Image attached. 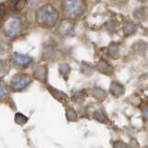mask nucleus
<instances>
[{
  "instance_id": "1",
  "label": "nucleus",
  "mask_w": 148,
  "mask_h": 148,
  "mask_svg": "<svg viewBox=\"0 0 148 148\" xmlns=\"http://www.w3.org/2000/svg\"><path fill=\"white\" fill-rule=\"evenodd\" d=\"M35 20L39 26L45 29H51L58 24L59 11L50 4L44 5L36 10Z\"/></svg>"
},
{
  "instance_id": "2",
  "label": "nucleus",
  "mask_w": 148,
  "mask_h": 148,
  "mask_svg": "<svg viewBox=\"0 0 148 148\" xmlns=\"http://www.w3.org/2000/svg\"><path fill=\"white\" fill-rule=\"evenodd\" d=\"M61 11L65 18L71 21L78 20L87 11L86 0H62Z\"/></svg>"
},
{
  "instance_id": "3",
  "label": "nucleus",
  "mask_w": 148,
  "mask_h": 148,
  "mask_svg": "<svg viewBox=\"0 0 148 148\" xmlns=\"http://www.w3.org/2000/svg\"><path fill=\"white\" fill-rule=\"evenodd\" d=\"M22 30V23L21 21L16 18H11L5 23L4 25V32L7 36L14 38L18 36L21 32Z\"/></svg>"
},
{
  "instance_id": "4",
  "label": "nucleus",
  "mask_w": 148,
  "mask_h": 148,
  "mask_svg": "<svg viewBox=\"0 0 148 148\" xmlns=\"http://www.w3.org/2000/svg\"><path fill=\"white\" fill-rule=\"evenodd\" d=\"M32 82V77L27 74H18L10 82V88L13 91H21Z\"/></svg>"
},
{
  "instance_id": "5",
  "label": "nucleus",
  "mask_w": 148,
  "mask_h": 148,
  "mask_svg": "<svg viewBox=\"0 0 148 148\" xmlns=\"http://www.w3.org/2000/svg\"><path fill=\"white\" fill-rule=\"evenodd\" d=\"M123 38L128 39L130 37L135 35L138 32V24L132 18H124L121 22V29Z\"/></svg>"
},
{
  "instance_id": "6",
  "label": "nucleus",
  "mask_w": 148,
  "mask_h": 148,
  "mask_svg": "<svg viewBox=\"0 0 148 148\" xmlns=\"http://www.w3.org/2000/svg\"><path fill=\"white\" fill-rule=\"evenodd\" d=\"M95 69L106 76H111L115 73V68L108 59L101 58L95 65Z\"/></svg>"
},
{
  "instance_id": "7",
  "label": "nucleus",
  "mask_w": 148,
  "mask_h": 148,
  "mask_svg": "<svg viewBox=\"0 0 148 148\" xmlns=\"http://www.w3.org/2000/svg\"><path fill=\"white\" fill-rule=\"evenodd\" d=\"M120 52H121V44L119 41H111L106 46V55L110 58H119L120 57Z\"/></svg>"
},
{
  "instance_id": "8",
  "label": "nucleus",
  "mask_w": 148,
  "mask_h": 148,
  "mask_svg": "<svg viewBox=\"0 0 148 148\" xmlns=\"http://www.w3.org/2000/svg\"><path fill=\"white\" fill-rule=\"evenodd\" d=\"M104 27L108 32L115 34H118L120 31V29H121V22L119 20H117V18H110L104 23Z\"/></svg>"
},
{
  "instance_id": "9",
  "label": "nucleus",
  "mask_w": 148,
  "mask_h": 148,
  "mask_svg": "<svg viewBox=\"0 0 148 148\" xmlns=\"http://www.w3.org/2000/svg\"><path fill=\"white\" fill-rule=\"evenodd\" d=\"M147 18H148V13L145 7L140 6L133 8V10L132 12V18L133 21H135L136 22H143L147 20Z\"/></svg>"
},
{
  "instance_id": "10",
  "label": "nucleus",
  "mask_w": 148,
  "mask_h": 148,
  "mask_svg": "<svg viewBox=\"0 0 148 148\" xmlns=\"http://www.w3.org/2000/svg\"><path fill=\"white\" fill-rule=\"evenodd\" d=\"M132 49L138 56H145L148 50V44L143 40H136L132 45Z\"/></svg>"
},
{
  "instance_id": "11",
  "label": "nucleus",
  "mask_w": 148,
  "mask_h": 148,
  "mask_svg": "<svg viewBox=\"0 0 148 148\" xmlns=\"http://www.w3.org/2000/svg\"><path fill=\"white\" fill-rule=\"evenodd\" d=\"M109 92L115 97H120L125 92V87L122 83L117 81H113L109 87Z\"/></svg>"
},
{
  "instance_id": "12",
  "label": "nucleus",
  "mask_w": 148,
  "mask_h": 148,
  "mask_svg": "<svg viewBox=\"0 0 148 148\" xmlns=\"http://www.w3.org/2000/svg\"><path fill=\"white\" fill-rule=\"evenodd\" d=\"M34 76L41 82H45L46 77H47V68L45 66H38L36 67L34 71Z\"/></svg>"
},
{
  "instance_id": "13",
  "label": "nucleus",
  "mask_w": 148,
  "mask_h": 148,
  "mask_svg": "<svg viewBox=\"0 0 148 148\" xmlns=\"http://www.w3.org/2000/svg\"><path fill=\"white\" fill-rule=\"evenodd\" d=\"M73 21L66 18L59 26L60 34L62 35H69L71 32H73Z\"/></svg>"
},
{
  "instance_id": "14",
  "label": "nucleus",
  "mask_w": 148,
  "mask_h": 148,
  "mask_svg": "<svg viewBox=\"0 0 148 148\" xmlns=\"http://www.w3.org/2000/svg\"><path fill=\"white\" fill-rule=\"evenodd\" d=\"M13 59L16 63L20 65H28L32 61V58L27 55H23L21 53H14Z\"/></svg>"
},
{
  "instance_id": "15",
  "label": "nucleus",
  "mask_w": 148,
  "mask_h": 148,
  "mask_svg": "<svg viewBox=\"0 0 148 148\" xmlns=\"http://www.w3.org/2000/svg\"><path fill=\"white\" fill-rule=\"evenodd\" d=\"M25 7L24 0H10L9 1V8L13 11H21Z\"/></svg>"
},
{
  "instance_id": "16",
  "label": "nucleus",
  "mask_w": 148,
  "mask_h": 148,
  "mask_svg": "<svg viewBox=\"0 0 148 148\" xmlns=\"http://www.w3.org/2000/svg\"><path fill=\"white\" fill-rule=\"evenodd\" d=\"M58 71H59L60 75H61L65 80H67L69 78V73L71 71V68L68 63H61L58 67Z\"/></svg>"
},
{
  "instance_id": "17",
  "label": "nucleus",
  "mask_w": 148,
  "mask_h": 148,
  "mask_svg": "<svg viewBox=\"0 0 148 148\" xmlns=\"http://www.w3.org/2000/svg\"><path fill=\"white\" fill-rule=\"evenodd\" d=\"M106 95H108L106 92L100 87H95L94 89H92V96H94L95 98H96L97 100L103 101L106 97Z\"/></svg>"
},
{
  "instance_id": "18",
  "label": "nucleus",
  "mask_w": 148,
  "mask_h": 148,
  "mask_svg": "<svg viewBox=\"0 0 148 148\" xmlns=\"http://www.w3.org/2000/svg\"><path fill=\"white\" fill-rule=\"evenodd\" d=\"M48 89H49V91L51 92H52L53 96H55L58 100L63 101V100H65V99L67 98V95H65L63 92L59 91V90H57V89H55V88H52V87H49Z\"/></svg>"
},
{
  "instance_id": "19",
  "label": "nucleus",
  "mask_w": 148,
  "mask_h": 148,
  "mask_svg": "<svg viewBox=\"0 0 148 148\" xmlns=\"http://www.w3.org/2000/svg\"><path fill=\"white\" fill-rule=\"evenodd\" d=\"M8 95V86L4 82H0V100L4 99Z\"/></svg>"
},
{
  "instance_id": "20",
  "label": "nucleus",
  "mask_w": 148,
  "mask_h": 148,
  "mask_svg": "<svg viewBox=\"0 0 148 148\" xmlns=\"http://www.w3.org/2000/svg\"><path fill=\"white\" fill-rule=\"evenodd\" d=\"M95 67H92L91 66L90 64H88V63H83L82 64V72H84L85 74H87V75H91V74L95 71Z\"/></svg>"
},
{
  "instance_id": "21",
  "label": "nucleus",
  "mask_w": 148,
  "mask_h": 148,
  "mask_svg": "<svg viewBox=\"0 0 148 148\" xmlns=\"http://www.w3.org/2000/svg\"><path fill=\"white\" fill-rule=\"evenodd\" d=\"M15 121H16V123H18V124L23 125V124H25V123L28 121V118H26L24 115H22V114H21V113H18V114H16Z\"/></svg>"
},
{
  "instance_id": "22",
  "label": "nucleus",
  "mask_w": 148,
  "mask_h": 148,
  "mask_svg": "<svg viewBox=\"0 0 148 148\" xmlns=\"http://www.w3.org/2000/svg\"><path fill=\"white\" fill-rule=\"evenodd\" d=\"M8 71V65L5 61H0V77L6 75Z\"/></svg>"
},
{
  "instance_id": "23",
  "label": "nucleus",
  "mask_w": 148,
  "mask_h": 148,
  "mask_svg": "<svg viewBox=\"0 0 148 148\" xmlns=\"http://www.w3.org/2000/svg\"><path fill=\"white\" fill-rule=\"evenodd\" d=\"M7 15V7L5 4H0V21H2L3 18Z\"/></svg>"
},
{
  "instance_id": "24",
  "label": "nucleus",
  "mask_w": 148,
  "mask_h": 148,
  "mask_svg": "<svg viewBox=\"0 0 148 148\" xmlns=\"http://www.w3.org/2000/svg\"><path fill=\"white\" fill-rule=\"evenodd\" d=\"M114 148H127V146L122 142H116L114 143Z\"/></svg>"
}]
</instances>
